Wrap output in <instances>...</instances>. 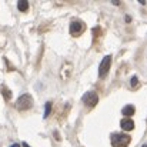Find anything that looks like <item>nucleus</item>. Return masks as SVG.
I'll return each mask as SVG.
<instances>
[{
	"label": "nucleus",
	"instance_id": "nucleus-1",
	"mask_svg": "<svg viewBox=\"0 0 147 147\" xmlns=\"http://www.w3.org/2000/svg\"><path fill=\"white\" fill-rule=\"evenodd\" d=\"M130 140H131V137L127 134H123V133H114L110 137L113 147H127L130 144Z\"/></svg>",
	"mask_w": 147,
	"mask_h": 147
},
{
	"label": "nucleus",
	"instance_id": "nucleus-2",
	"mask_svg": "<svg viewBox=\"0 0 147 147\" xmlns=\"http://www.w3.org/2000/svg\"><path fill=\"white\" fill-rule=\"evenodd\" d=\"M33 106V98L30 94H22L16 101L17 110H29Z\"/></svg>",
	"mask_w": 147,
	"mask_h": 147
},
{
	"label": "nucleus",
	"instance_id": "nucleus-3",
	"mask_svg": "<svg viewBox=\"0 0 147 147\" xmlns=\"http://www.w3.org/2000/svg\"><path fill=\"white\" fill-rule=\"evenodd\" d=\"M110 66H111V56H106L101 63H100V67H98V76L103 79L107 76L109 70H110Z\"/></svg>",
	"mask_w": 147,
	"mask_h": 147
},
{
	"label": "nucleus",
	"instance_id": "nucleus-4",
	"mask_svg": "<svg viewBox=\"0 0 147 147\" xmlns=\"http://www.w3.org/2000/svg\"><path fill=\"white\" fill-rule=\"evenodd\" d=\"M82 100H83V103H84L86 106L94 107L98 101V96H97V93H94V92H89V93H86V94L82 97Z\"/></svg>",
	"mask_w": 147,
	"mask_h": 147
},
{
	"label": "nucleus",
	"instance_id": "nucleus-5",
	"mask_svg": "<svg viewBox=\"0 0 147 147\" xmlns=\"http://www.w3.org/2000/svg\"><path fill=\"white\" fill-rule=\"evenodd\" d=\"M84 30V24L82 22H71L70 24V34L71 36H79Z\"/></svg>",
	"mask_w": 147,
	"mask_h": 147
},
{
	"label": "nucleus",
	"instance_id": "nucleus-6",
	"mask_svg": "<svg viewBox=\"0 0 147 147\" xmlns=\"http://www.w3.org/2000/svg\"><path fill=\"white\" fill-rule=\"evenodd\" d=\"M120 126H121V129H123L124 131H131V130L134 129V121L130 120V119H123V120L120 121Z\"/></svg>",
	"mask_w": 147,
	"mask_h": 147
},
{
	"label": "nucleus",
	"instance_id": "nucleus-7",
	"mask_svg": "<svg viewBox=\"0 0 147 147\" xmlns=\"http://www.w3.org/2000/svg\"><path fill=\"white\" fill-rule=\"evenodd\" d=\"M123 114H124V116H127V117L133 116V114H134V106H131V104L124 106V107H123Z\"/></svg>",
	"mask_w": 147,
	"mask_h": 147
},
{
	"label": "nucleus",
	"instance_id": "nucleus-8",
	"mask_svg": "<svg viewBox=\"0 0 147 147\" xmlns=\"http://www.w3.org/2000/svg\"><path fill=\"white\" fill-rule=\"evenodd\" d=\"M17 9H19L20 11H26V10L29 9V1H27V0H20V1L17 3Z\"/></svg>",
	"mask_w": 147,
	"mask_h": 147
},
{
	"label": "nucleus",
	"instance_id": "nucleus-9",
	"mask_svg": "<svg viewBox=\"0 0 147 147\" xmlns=\"http://www.w3.org/2000/svg\"><path fill=\"white\" fill-rule=\"evenodd\" d=\"M50 111H51V103L47 101V103H46V106H45V116H43L45 119H47V117L50 116Z\"/></svg>",
	"mask_w": 147,
	"mask_h": 147
},
{
	"label": "nucleus",
	"instance_id": "nucleus-10",
	"mask_svg": "<svg viewBox=\"0 0 147 147\" xmlns=\"http://www.w3.org/2000/svg\"><path fill=\"white\" fill-rule=\"evenodd\" d=\"M137 84H139V79H137L136 76H133V77H131V86L134 87V86H137Z\"/></svg>",
	"mask_w": 147,
	"mask_h": 147
},
{
	"label": "nucleus",
	"instance_id": "nucleus-11",
	"mask_svg": "<svg viewBox=\"0 0 147 147\" xmlns=\"http://www.w3.org/2000/svg\"><path fill=\"white\" fill-rule=\"evenodd\" d=\"M10 147H20V144H17V143H14V144H11Z\"/></svg>",
	"mask_w": 147,
	"mask_h": 147
},
{
	"label": "nucleus",
	"instance_id": "nucleus-12",
	"mask_svg": "<svg viewBox=\"0 0 147 147\" xmlns=\"http://www.w3.org/2000/svg\"><path fill=\"white\" fill-rule=\"evenodd\" d=\"M23 147H30V146H29L27 143H23Z\"/></svg>",
	"mask_w": 147,
	"mask_h": 147
},
{
	"label": "nucleus",
	"instance_id": "nucleus-13",
	"mask_svg": "<svg viewBox=\"0 0 147 147\" xmlns=\"http://www.w3.org/2000/svg\"><path fill=\"white\" fill-rule=\"evenodd\" d=\"M143 147H147V144H144V146H143Z\"/></svg>",
	"mask_w": 147,
	"mask_h": 147
}]
</instances>
